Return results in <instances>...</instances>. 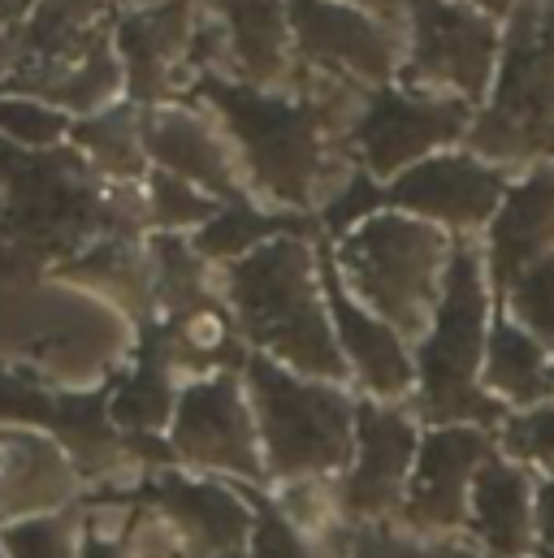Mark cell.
Masks as SVG:
<instances>
[{
    "mask_svg": "<svg viewBox=\"0 0 554 558\" xmlns=\"http://www.w3.org/2000/svg\"><path fill=\"white\" fill-rule=\"evenodd\" d=\"M420 437L412 420L404 416L395 403H360L356 420V454L347 472L334 481L342 515L356 520H377V515H399L408 498Z\"/></svg>",
    "mask_w": 554,
    "mask_h": 558,
    "instance_id": "obj_6",
    "label": "cell"
},
{
    "mask_svg": "<svg viewBox=\"0 0 554 558\" xmlns=\"http://www.w3.org/2000/svg\"><path fill=\"white\" fill-rule=\"evenodd\" d=\"M83 542H87L83 507L61 511V515H35V520L0 524L4 558H83Z\"/></svg>",
    "mask_w": 554,
    "mask_h": 558,
    "instance_id": "obj_11",
    "label": "cell"
},
{
    "mask_svg": "<svg viewBox=\"0 0 554 558\" xmlns=\"http://www.w3.org/2000/svg\"><path fill=\"white\" fill-rule=\"evenodd\" d=\"M477 454L481 441L468 428H433L429 437H420V454L399 515H408V524L420 529H446L463 520L472 507Z\"/></svg>",
    "mask_w": 554,
    "mask_h": 558,
    "instance_id": "obj_10",
    "label": "cell"
},
{
    "mask_svg": "<svg viewBox=\"0 0 554 558\" xmlns=\"http://www.w3.org/2000/svg\"><path fill=\"white\" fill-rule=\"evenodd\" d=\"M234 329L239 325H234L230 307L221 312L217 303H200V307H191V312L178 316V342L191 355H217V351H226V342H230Z\"/></svg>",
    "mask_w": 554,
    "mask_h": 558,
    "instance_id": "obj_14",
    "label": "cell"
},
{
    "mask_svg": "<svg viewBox=\"0 0 554 558\" xmlns=\"http://www.w3.org/2000/svg\"><path fill=\"white\" fill-rule=\"evenodd\" d=\"M122 542L131 558H195L186 537L147 502H131V515L122 524Z\"/></svg>",
    "mask_w": 554,
    "mask_h": 558,
    "instance_id": "obj_12",
    "label": "cell"
},
{
    "mask_svg": "<svg viewBox=\"0 0 554 558\" xmlns=\"http://www.w3.org/2000/svg\"><path fill=\"white\" fill-rule=\"evenodd\" d=\"M217 290L252 355H269L303 377L347 386L325 278L299 239H265L256 252L230 260Z\"/></svg>",
    "mask_w": 554,
    "mask_h": 558,
    "instance_id": "obj_1",
    "label": "cell"
},
{
    "mask_svg": "<svg viewBox=\"0 0 554 558\" xmlns=\"http://www.w3.org/2000/svg\"><path fill=\"white\" fill-rule=\"evenodd\" d=\"M138 502L156 507L186 537L195 558L248 555L256 537V520H261V489H243L234 481L200 476L186 468L152 476Z\"/></svg>",
    "mask_w": 554,
    "mask_h": 558,
    "instance_id": "obj_5",
    "label": "cell"
},
{
    "mask_svg": "<svg viewBox=\"0 0 554 558\" xmlns=\"http://www.w3.org/2000/svg\"><path fill=\"white\" fill-rule=\"evenodd\" d=\"M334 274L369 312L416 338L442 303V239L408 217H373L342 239Z\"/></svg>",
    "mask_w": 554,
    "mask_h": 558,
    "instance_id": "obj_3",
    "label": "cell"
},
{
    "mask_svg": "<svg viewBox=\"0 0 554 558\" xmlns=\"http://www.w3.org/2000/svg\"><path fill=\"white\" fill-rule=\"evenodd\" d=\"M477 338H481V290L468 260H455L442 303L433 312L416 377L424 386V408L433 416H455L468 390V373L477 360Z\"/></svg>",
    "mask_w": 554,
    "mask_h": 558,
    "instance_id": "obj_8",
    "label": "cell"
},
{
    "mask_svg": "<svg viewBox=\"0 0 554 558\" xmlns=\"http://www.w3.org/2000/svg\"><path fill=\"white\" fill-rule=\"evenodd\" d=\"M325 294L329 316L338 333V351L347 364V381L364 390L373 403H399L416 386V360L408 351V338L386 325L377 312H369L334 269H325Z\"/></svg>",
    "mask_w": 554,
    "mask_h": 558,
    "instance_id": "obj_9",
    "label": "cell"
},
{
    "mask_svg": "<svg viewBox=\"0 0 554 558\" xmlns=\"http://www.w3.org/2000/svg\"><path fill=\"white\" fill-rule=\"evenodd\" d=\"M173 468L269 494V468L243 373H200L178 386L165 428Z\"/></svg>",
    "mask_w": 554,
    "mask_h": 558,
    "instance_id": "obj_4",
    "label": "cell"
},
{
    "mask_svg": "<svg viewBox=\"0 0 554 558\" xmlns=\"http://www.w3.org/2000/svg\"><path fill=\"white\" fill-rule=\"evenodd\" d=\"M0 558H4V550H0Z\"/></svg>",
    "mask_w": 554,
    "mask_h": 558,
    "instance_id": "obj_16",
    "label": "cell"
},
{
    "mask_svg": "<svg viewBox=\"0 0 554 558\" xmlns=\"http://www.w3.org/2000/svg\"><path fill=\"white\" fill-rule=\"evenodd\" d=\"M252 558H321V542H312L299 529H290L274 502L261 498V520H256V537H252Z\"/></svg>",
    "mask_w": 554,
    "mask_h": 558,
    "instance_id": "obj_13",
    "label": "cell"
},
{
    "mask_svg": "<svg viewBox=\"0 0 554 558\" xmlns=\"http://www.w3.org/2000/svg\"><path fill=\"white\" fill-rule=\"evenodd\" d=\"M127 515H131V507H87L83 502V524H87L83 558H131L127 542H122Z\"/></svg>",
    "mask_w": 554,
    "mask_h": 558,
    "instance_id": "obj_15",
    "label": "cell"
},
{
    "mask_svg": "<svg viewBox=\"0 0 554 558\" xmlns=\"http://www.w3.org/2000/svg\"><path fill=\"white\" fill-rule=\"evenodd\" d=\"M239 373L261 428L269 489L290 481H338L356 454L360 399L342 381L303 377L252 351Z\"/></svg>",
    "mask_w": 554,
    "mask_h": 558,
    "instance_id": "obj_2",
    "label": "cell"
},
{
    "mask_svg": "<svg viewBox=\"0 0 554 558\" xmlns=\"http://www.w3.org/2000/svg\"><path fill=\"white\" fill-rule=\"evenodd\" d=\"M83 472L57 437L22 424L0 428V524L83 507Z\"/></svg>",
    "mask_w": 554,
    "mask_h": 558,
    "instance_id": "obj_7",
    "label": "cell"
}]
</instances>
